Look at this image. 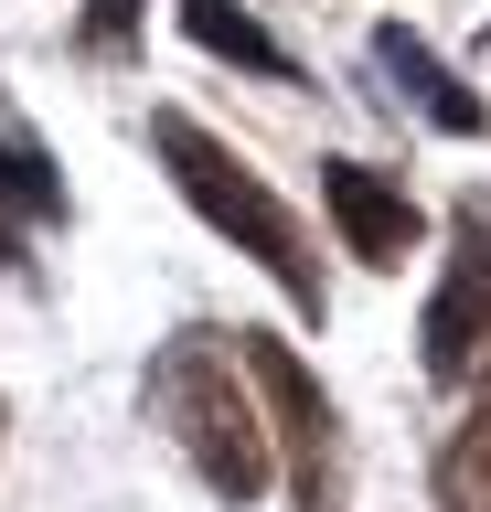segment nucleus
Here are the masks:
<instances>
[{"mask_svg":"<svg viewBox=\"0 0 491 512\" xmlns=\"http://www.w3.org/2000/svg\"><path fill=\"white\" fill-rule=\"evenodd\" d=\"M150 416H161L182 459L203 470L214 502H257L278 480V427H267V395H246V352L225 331H171L150 352Z\"/></svg>","mask_w":491,"mask_h":512,"instance_id":"nucleus-1","label":"nucleus"},{"mask_svg":"<svg viewBox=\"0 0 491 512\" xmlns=\"http://www.w3.org/2000/svg\"><path fill=\"white\" fill-rule=\"evenodd\" d=\"M150 150L171 160L182 203H193V214L214 224V235H235V246H246V256L267 267V278L289 288V310H299V320H321V310H331L321 256H310V224H299V214H289V203H278V192H267L257 171H246V160H235L225 139H214V128H203V118L161 107V118H150Z\"/></svg>","mask_w":491,"mask_h":512,"instance_id":"nucleus-2","label":"nucleus"},{"mask_svg":"<svg viewBox=\"0 0 491 512\" xmlns=\"http://www.w3.org/2000/svg\"><path fill=\"white\" fill-rule=\"evenodd\" d=\"M235 352H246V384L267 395V427H278V448H289V491L299 512H342V416H331V395L310 384V363H299L278 331H235Z\"/></svg>","mask_w":491,"mask_h":512,"instance_id":"nucleus-3","label":"nucleus"},{"mask_svg":"<svg viewBox=\"0 0 491 512\" xmlns=\"http://www.w3.org/2000/svg\"><path fill=\"white\" fill-rule=\"evenodd\" d=\"M481 342H491V192H459L449 203V267H438V299L417 320V352H427V374L449 384L481 363Z\"/></svg>","mask_w":491,"mask_h":512,"instance_id":"nucleus-4","label":"nucleus"},{"mask_svg":"<svg viewBox=\"0 0 491 512\" xmlns=\"http://www.w3.org/2000/svg\"><path fill=\"white\" fill-rule=\"evenodd\" d=\"M321 203H331V224H342V246H353L363 267H406V256H417V235H427L417 192L385 182L374 160H321Z\"/></svg>","mask_w":491,"mask_h":512,"instance_id":"nucleus-5","label":"nucleus"},{"mask_svg":"<svg viewBox=\"0 0 491 512\" xmlns=\"http://www.w3.org/2000/svg\"><path fill=\"white\" fill-rule=\"evenodd\" d=\"M374 64H385V75H395V86H406V96H417L427 118L449 128V139H481V128H491V107H481V96H470V86H459V75H449V64H438V54H427V43H417V32H406V22H374Z\"/></svg>","mask_w":491,"mask_h":512,"instance_id":"nucleus-6","label":"nucleus"},{"mask_svg":"<svg viewBox=\"0 0 491 512\" xmlns=\"http://www.w3.org/2000/svg\"><path fill=\"white\" fill-rule=\"evenodd\" d=\"M182 32H193L203 54H225V64H246V75H267V86H289V75H299L289 43H278L246 0H182Z\"/></svg>","mask_w":491,"mask_h":512,"instance_id":"nucleus-7","label":"nucleus"},{"mask_svg":"<svg viewBox=\"0 0 491 512\" xmlns=\"http://www.w3.org/2000/svg\"><path fill=\"white\" fill-rule=\"evenodd\" d=\"M438 512H491V384L438 448Z\"/></svg>","mask_w":491,"mask_h":512,"instance_id":"nucleus-8","label":"nucleus"},{"mask_svg":"<svg viewBox=\"0 0 491 512\" xmlns=\"http://www.w3.org/2000/svg\"><path fill=\"white\" fill-rule=\"evenodd\" d=\"M0 203H11L22 224H54L65 214V171H54L33 139H0Z\"/></svg>","mask_w":491,"mask_h":512,"instance_id":"nucleus-9","label":"nucleus"},{"mask_svg":"<svg viewBox=\"0 0 491 512\" xmlns=\"http://www.w3.org/2000/svg\"><path fill=\"white\" fill-rule=\"evenodd\" d=\"M75 32H86V54H118V43L139 32V0H86V22H75Z\"/></svg>","mask_w":491,"mask_h":512,"instance_id":"nucleus-10","label":"nucleus"},{"mask_svg":"<svg viewBox=\"0 0 491 512\" xmlns=\"http://www.w3.org/2000/svg\"><path fill=\"white\" fill-rule=\"evenodd\" d=\"M0 267H11V224H0Z\"/></svg>","mask_w":491,"mask_h":512,"instance_id":"nucleus-11","label":"nucleus"},{"mask_svg":"<svg viewBox=\"0 0 491 512\" xmlns=\"http://www.w3.org/2000/svg\"><path fill=\"white\" fill-rule=\"evenodd\" d=\"M0 416H11V406H0Z\"/></svg>","mask_w":491,"mask_h":512,"instance_id":"nucleus-12","label":"nucleus"}]
</instances>
